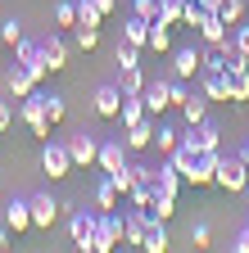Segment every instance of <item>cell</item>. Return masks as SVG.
<instances>
[{"label": "cell", "mask_w": 249, "mask_h": 253, "mask_svg": "<svg viewBox=\"0 0 249 253\" xmlns=\"http://www.w3.org/2000/svg\"><path fill=\"white\" fill-rule=\"evenodd\" d=\"M213 185H222V190H231V195H245V185H249V163L240 154H222L217 158V176H213Z\"/></svg>", "instance_id": "obj_1"}, {"label": "cell", "mask_w": 249, "mask_h": 253, "mask_svg": "<svg viewBox=\"0 0 249 253\" xmlns=\"http://www.w3.org/2000/svg\"><path fill=\"white\" fill-rule=\"evenodd\" d=\"M41 168L50 181H64L73 172V154H68V140H41Z\"/></svg>", "instance_id": "obj_2"}, {"label": "cell", "mask_w": 249, "mask_h": 253, "mask_svg": "<svg viewBox=\"0 0 249 253\" xmlns=\"http://www.w3.org/2000/svg\"><path fill=\"white\" fill-rule=\"evenodd\" d=\"M18 118L27 122V131H32L37 140H50L54 126H50V118H46V109H41V95H37V90L27 95V100H18Z\"/></svg>", "instance_id": "obj_3"}, {"label": "cell", "mask_w": 249, "mask_h": 253, "mask_svg": "<svg viewBox=\"0 0 249 253\" xmlns=\"http://www.w3.org/2000/svg\"><path fill=\"white\" fill-rule=\"evenodd\" d=\"M217 140H222V131H217V126H213L208 118L181 131V145H186V149H195V154H208V149H217Z\"/></svg>", "instance_id": "obj_4"}, {"label": "cell", "mask_w": 249, "mask_h": 253, "mask_svg": "<svg viewBox=\"0 0 249 253\" xmlns=\"http://www.w3.org/2000/svg\"><path fill=\"white\" fill-rule=\"evenodd\" d=\"M14 63H23V68H27V73L37 77V86H41V82L50 77V68H46V59H41V41H27V37H23V41L14 45Z\"/></svg>", "instance_id": "obj_5"}, {"label": "cell", "mask_w": 249, "mask_h": 253, "mask_svg": "<svg viewBox=\"0 0 249 253\" xmlns=\"http://www.w3.org/2000/svg\"><path fill=\"white\" fill-rule=\"evenodd\" d=\"M199 68H204V50H195V45H172V63H168V73L172 77H186V82H191V77H199Z\"/></svg>", "instance_id": "obj_6"}, {"label": "cell", "mask_w": 249, "mask_h": 253, "mask_svg": "<svg viewBox=\"0 0 249 253\" xmlns=\"http://www.w3.org/2000/svg\"><path fill=\"white\" fill-rule=\"evenodd\" d=\"M68 154H73V168H96V158H100V136H91V131L68 136Z\"/></svg>", "instance_id": "obj_7"}, {"label": "cell", "mask_w": 249, "mask_h": 253, "mask_svg": "<svg viewBox=\"0 0 249 253\" xmlns=\"http://www.w3.org/2000/svg\"><path fill=\"white\" fill-rule=\"evenodd\" d=\"M91 235H96V212L73 208V217H68V240H73V249L91 253Z\"/></svg>", "instance_id": "obj_8"}, {"label": "cell", "mask_w": 249, "mask_h": 253, "mask_svg": "<svg viewBox=\"0 0 249 253\" xmlns=\"http://www.w3.org/2000/svg\"><path fill=\"white\" fill-rule=\"evenodd\" d=\"M127 145H122V136H109V140H100V158H96V168L100 172H118V168H127Z\"/></svg>", "instance_id": "obj_9"}, {"label": "cell", "mask_w": 249, "mask_h": 253, "mask_svg": "<svg viewBox=\"0 0 249 253\" xmlns=\"http://www.w3.org/2000/svg\"><path fill=\"white\" fill-rule=\"evenodd\" d=\"M59 208H64V204H59L54 195H32V231H50Z\"/></svg>", "instance_id": "obj_10"}, {"label": "cell", "mask_w": 249, "mask_h": 253, "mask_svg": "<svg viewBox=\"0 0 249 253\" xmlns=\"http://www.w3.org/2000/svg\"><path fill=\"white\" fill-rule=\"evenodd\" d=\"M118 199H122V195H118L113 176H109V172H100V176H96V185H91V204H96L100 212H113V208H118Z\"/></svg>", "instance_id": "obj_11"}, {"label": "cell", "mask_w": 249, "mask_h": 253, "mask_svg": "<svg viewBox=\"0 0 249 253\" xmlns=\"http://www.w3.org/2000/svg\"><path fill=\"white\" fill-rule=\"evenodd\" d=\"M41 59H46L50 73H64V68H68V45H64V37H59V32H50V37L41 41Z\"/></svg>", "instance_id": "obj_12"}, {"label": "cell", "mask_w": 249, "mask_h": 253, "mask_svg": "<svg viewBox=\"0 0 249 253\" xmlns=\"http://www.w3.org/2000/svg\"><path fill=\"white\" fill-rule=\"evenodd\" d=\"M141 100H145L149 118H159L163 109H172V100H168V77H154V82H145V90H141Z\"/></svg>", "instance_id": "obj_13"}, {"label": "cell", "mask_w": 249, "mask_h": 253, "mask_svg": "<svg viewBox=\"0 0 249 253\" xmlns=\"http://www.w3.org/2000/svg\"><path fill=\"white\" fill-rule=\"evenodd\" d=\"M5 226H9L14 235L32 231V199H9V204H5Z\"/></svg>", "instance_id": "obj_14"}, {"label": "cell", "mask_w": 249, "mask_h": 253, "mask_svg": "<svg viewBox=\"0 0 249 253\" xmlns=\"http://www.w3.org/2000/svg\"><path fill=\"white\" fill-rule=\"evenodd\" d=\"M5 86H9V100H27V95L37 90V77L23 68V63H9V73H5Z\"/></svg>", "instance_id": "obj_15"}, {"label": "cell", "mask_w": 249, "mask_h": 253, "mask_svg": "<svg viewBox=\"0 0 249 253\" xmlns=\"http://www.w3.org/2000/svg\"><path fill=\"white\" fill-rule=\"evenodd\" d=\"M145 231H149V212L145 208H132L127 212V231H122V249H141L145 244Z\"/></svg>", "instance_id": "obj_16"}, {"label": "cell", "mask_w": 249, "mask_h": 253, "mask_svg": "<svg viewBox=\"0 0 249 253\" xmlns=\"http://www.w3.org/2000/svg\"><path fill=\"white\" fill-rule=\"evenodd\" d=\"M122 145H127L132 154L149 149V145H154V118H145V122H136V126H122Z\"/></svg>", "instance_id": "obj_17"}, {"label": "cell", "mask_w": 249, "mask_h": 253, "mask_svg": "<svg viewBox=\"0 0 249 253\" xmlns=\"http://www.w3.org/2000/svg\"><path fill=\"white\" fill-rule=\"evenodd\" d=\"M217 158H222V149H208V154H199V163H195V172L186 176V185H213V176H217Z\"/></svg>", "instance_id": "obj_18"}, {"label": "cell", "mask_w": 249, "mask_h": 253, "mask_svg": "<svg viewBox=\"0 0 249 253\" xmlns=\"http://www.w3.org/2000/svg\"><path fill=\"white\" fill-rule=\"evenodd\" d=\"M118 109H122V90H118V82L100 86V90H96V113L109 118V122H118Z\"/></svg>", "instance_id": "obj_19"}, {"label": "cell", "mask_w": 249, "mask_h": 253, "mask_svg": "<svg viewBox=\"0 0 249 253\" xmlns=\"http://www.w3.org/2000/svg\"><path fill=\"white\" fill-rule=\"evenodd\" d=\"M122 41H127V45H136V50H145V45H149V18L127 14V18H122Z\"/></svg>", "instance_id": "obj_20"}, {"label": "cell", "mask_w": 249, "mask_h": 253, "mask_svg": "<svg viewBox=\"0 0 249 253\" xmlns=\"http://www.w3.org/2000/svg\"><path fill=\"white\" fill-rule=\"evenodd\" d=\"M199 90L208 95V100H222V104H231V90H227V73H208V68H199Z\"/></svg>", "instance_id": "obj_21"}, {"label": "cell", "mask_w": 249, "mask_h": 253, "mask_svg": "<svg viewBox=\"0 0 249 253\" xmlns=\"http://www.w3.org/2000/svg\"><path fill=\"white\" fill-rule=\"evenodd\" d=\"M145 50H154V54H172V27L163 23V18H149V45Z\"/></svg>", "instance_id": "obj_22"}, {"label": "cell", "mask_w": 249, "mask_h": 253, "mask_svg": "<svg viewBox=\"0 0 249 253\" xmlns=\"http://www.w3.org/2000/svg\"><path fill=\"white\" fill-rule=\"evenodd\" d=\"M145 118H149V109H145V100H141V95H122L118 126H136V122H145Z\"/></svg>", "instance_id": "obj_23"}, {"label": "cell", "mask_w": 249, "mask_h": 253, "mask_svg": "<svg viewBox=\"0 0 249 253\" xmlns=\"http://www.w3.org/2000/svg\"><path fill=\"white\" fill-rule=\"evenodd\" d=\"M145 253H168L172 249V235H168V221H154L149 217V231H145V244H141Z\"/></svg>", "instance_id": "obj_24"}, {"label": "cell", "mask_w": 249, "mask_h": 253, "mask_svg": "<svg viewBox=\"0 0 249 253\" xmlns=\"http://www.w3.org/2000/svg\"><path fill=\"white\" fill-rule=\"evenodd\" d=\"M181 118H186V126H195V122H204L208 118V95L199 90H191V95H186V104H181Z\"/></svg>", "instance_id": "obj_25"}, {"label": "cell", "mask_w": 249, "mask_h": 253, "mask_svg": "<svg viewBox=\"0 0 249 253\" xmlns=\"http://www.w3.org/2000/svg\"><path fill=\"white\" fill-rule=\"evenodd\" d=\"M181 172L172 168V163H159V168H154V190H168V195H181Z\"/></svg>", "instance_id": "obj_26"}, {"label": "cell", "mask_w": 249, "mask_h": 253, "mask_svg": "<svg viewBox=\"0 0 249 253\" xmlns=\"http://www.w3.org/2000/svg\"><path fill=\"white\" fill-rule=\"evenodd\" d=\"M227 37H231V27L217 18V14H208V18L199 23V41H204V45H217V41H227Z\"/></svg>", "instance_id": "obj_27"}, {"label": "cell", "mask_w": 249, "mask_h": 253, "mask_svg": "<svg viewBox=\"0 0 249 253\" xmlns=\"http://www.w3.org/2000/svg\"><path fill=\"white\" fill-rule=\"evenodd\" d=\"M154 221H172V212H177V195H168V190H154V204L145 208Z\"/></svg>", "instance_id": "obj_28"}, {"label": "cell", "mask_w": 249, "mask_h": 253, "mask_svg": "<svg viewBox=\"0 0 249 253\" xmlns=\"http://www.w3.org/2000/svg\"><path fill=\"white\" fill-rule=\"evenodd\" d=\"M213 14L222 18L227 27H236V23H245V18H249V0H222V5H217Z\"/></svg>", "instance_id": "obj_29"}, {"label": "cell", "mask_w": 249, "mask_h": 253, "mask_svg": "<svg viewBox=\"0 0 249 253\" xmlns=\"http://www.w3.org/2000/svg\"><path fill=\"white\" fill-rule=\"evenodd\" d=\"M118 90H122V95H141V90H145L141 63H136V68H118Z\"/></svg>", "instance_id": "obj_30"}, {"label": "cell", "mask_w": 249, "mask_h": 253, "mask_svg": "<svg viewBox=\"0 0 249 253\" xmlns=\"http://www.w3.org/2000/svg\"><path fill=\"white\" fill-rule=\"evenodd\" d=\"M41 109H46L50 126H59V122L68 118V104H64V95H41Z\"/></svg>", "instance_id": "obj_31"}, {"label": "cell", "mask_w": 249, "mask_h": 253, "mask_svg": "<svg viewBox=\"0 0 249 253\" xmlns=\"http://www.w3.org/2000/svg\"><path fill=\"white\" fill-rule=\"evenodd\" d=\"M159 18H163L168 27H181V18H186V0H159Z\"/></svg>", "instance_id": "obj_32"}, {"label": "cell", "mask_w": 249, "mask_h": 253, "mask_svg": "<svg viewBox=\"0 0 249 253\" xmlns=\"http://www.w3.org/2000/svg\"><path fill=\"white\" fill-rule=\"evenodd\" d=\"M181 145V131H172V126H154V149L159 154H172Z\"/></svg>", "instance_id": "obj_33"}, {"label": "cell", "mask_w": 249, "mask_h": 253, "mask_svg": "<svg viewBox=\"0 0 249 253\" xmlns=\"http://www.w3.org/2000/svg\"><path fill=\"white\" fill-rule=\"evenodd\" d=\"M0 41L14 50V45L23 41V18H0Z\"/></svg>", "instance_id": "obj_34"}, {"label": "cell", "mask_w": 249, "mask_h": 253, "mask_svg": "<svg viewBox=\"0 0 249 253\" xmlns=\"http://www.w3.org/2000/svg\"><path fill=\"white\" fill-rule=\"evenodd\" d=\"M73 41H77V50H96V45H100V27H86V23H77Z\"/></svg>", "instance_id": "obj_35"}, {"label": "cell", "mask_w": 249, "mask_h": 253, "mask_svg": "<svg viewBox=\"0 0 249 253\" xmlns=\"http://www.w3.org/2000/svg\"><path fill=\"white\" fill-rule=\"evenodd\" d=\"M54 23L59 27H77V0H59L54 5Z\"/></svg>", "instance_id": "obj_36"}, {"label": "cell", "mask_w": 249, "mask_h": 253, "mask_svg": "<svg viewBox=\"0 0 249 253\" xmlns=\"http://www.w3.org/2000/svg\"><path fill=\"white\" fill-rule=\"evenodd\" d=\"M127 199H132V208H149V204H154V185H149V181H136Z\"/></svg>", "instance_id": "obj_37"}, {"label": "cell", "mask_w": 249, "mask_h": 253, "mask_svg": "<svg viewBox=\"0 0 249 253\" xmlns=\"http://www.w3.org/2000/svg\"><path fill=\"white\" fill-rule=\"evenodd\" d=\"M77 23H86V27H100L104 23V14L91 5V0H77Z\"/></svg>", "instance_id": "obj_38"}, {"label": "cell", "mask_w": 249, "mask_h": 253, "mask_svg": "<svg viewBox=\"0 0 249 253\" xmlns=\"http://www.w3.org/2000/svg\"><path fill=\"white\" fill-rule=\"evenodd\" d=\"M231 45H236V54H245V59H249V18L231 27Z\"/></svg>", "instance_id": "obj_39"}, {"label": "cell", "mask_w": 249, "mask_h": 253, "mask_svg": "<svg viewBox=\"0 0 249 253\" xmlns=\"http://www.w3.org/2000/svg\"><path fill=\"white\" fill-rule=\"evenodd\" d=\"M113 59H118V68H136V63H141V50H136V45H127V41H122V45L113 50Z\"/></svg>", "instance_id": "obj_40"}, {"label": "cell", "mask_w": 249, "mask_h": 253, "mask_svg": "<svg viewBox=\"0 0 249 253\" xmlns=\"http://www.w3.org/2000/svg\"><path fill=\"white\" fill-rule=\"evenodd\" d=\"M191 244H195V249H213V231H208V221H195V226H191Z\"/></svg>", "instance_id": "obj_41"}, {"label": "cell", "mask_w": 249, "mask_h": 253, "mask_svg": "<svg viewBox=\"0 0 249 253\" xmlns=\"http://www.w3.org/2000/svg\"><path fill=\"white\" fill-rule=\"evenodd\" d=\"M132 14L136 18H159V0H132Z\"/></svg>", "instance_id": "obj_42"}, {"label": "cell", "mask_w": 249, "mask_h": 253, "mask_svg": "<svg viewBox=\"0 0 249 253\" xmlns=\"http://www.w3.org/2000/svg\"><path fill=\"white\" fill-rule=\"evenodd\" d=\"M9 126H14V104H9V100H0V136H5Z\"/></svg>", "instance_id": "obj_43"}, {"label": "cell", "mask_w": 249, "mask_h": 253, "mask_svg": "<svg viewBox=\"0 0 249 253\" xmlns=\"http://www.w3.org/2000/svg\"><path fill=\"white\" fill-rule=\"evenodd\" d=\"M231 253H249V226H240V231L231 235Z\"/></svg>", "instance_id": "obj_44"}, {"label": "cell", "mask_w": 249, "mask_h": 253, "mask_svg": "<svg viewBox=\"0 0 249 253\" xmlns=\"http://www.w3.org/2000/svg\"><path fill=\"white\" fill-rule=\"evenodd\" d=\"M91 5H96L104 18H109V14H118V0H91Z\"/></svg>", "instance_id": "obj_45"}, {"label": "cell", "mask_w": 249, "mask_h": 253, "mask_svg": "<svg viewBox=\"0 0 249 253\" xmlns=\"http://www.w3.org/2000/svg\"><path fill=\"white\" fill-rule=\"evenodd\" d=\"M199 5H204V9H217V5H222V0H199Z\"/></svg>", "instance_id": "obj_46"}, {"label": "cell", "mask_w": 249, "mask_h": 253, "mask_svg": "<svg viewBox=\"0 0 249 253\" xmlns=\"http://www.w3.org/2000/svg\"><path fill=\"white\" fill-rule=\"evenodd\" d=\"M240 158H245V163H249V145H240Z\"/></svg>", "instance_id": "obj_47"}, {"label": "cell", "mask_w": 249, "mask_h": 253, "mask_svg": "<svg viewBox=\"0 0 249 253\" xmlns=\"http://www.w3.org/2000/svg\"><path fill=\"white\" fill-rule=\"evenodd\" d=\"M245 199H249V185H245Z\"/></svg>", "instance_id": "obj_48"}, {"label": "cell", "mask_w": 249, "mask_h": 253, "mask_svg": "<svg viewBox=\"0 0 249 253\" xmlns=\"http://www.w3.org/2000/svg\"><path fill=\"white\" fill-rule=\"evenodd\" d=\"M0 221H5V217H0Z\"/></svg>", "instance_id": "obj_49"}]
</instances>
